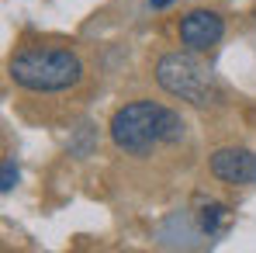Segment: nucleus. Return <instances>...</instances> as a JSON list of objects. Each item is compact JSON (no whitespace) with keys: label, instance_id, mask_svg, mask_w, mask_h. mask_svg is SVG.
I'll return each instance as SVG.
<instances>
[{"label":"nucleus","instance_id":"20e7f679","mask_svg":"<svg viewBox=\"0 0 256 253\" xmlns=\"http://www.w3.org/2000/svg\"><path fill=\"white\" fill-rule=\"evenodd\" d=\"M225 39V18L208 7H194L180 18V42L190 52H208Z\"/></svg>","mask_w":256,"mask_h":253},{"label":"nucleus","instance_id":"6e6552de","mask_svg":"<svg viewBox=\"0 0 256 253\" xmlns=\"http://www.w3.org/2000/svg\"><path fill=\"white\" fill-rule=\"evenodd\" d=\"M173 0H149V7H152V11H163V7H170Z\"/></svg>","mask_w":256,"mask_h":253},{"label":"nucleus","instance_id":"0eeeda50","mask_svg":"<svg viewBox=\"0 0 256 253\" xmlns=\"http://www.w3.org/2000/svg\"><path fill=\"white\" fill-rule=\"evenodd\" d=\"M14 187H18V163H14V156H4V167H0V191L10 194Z\"/></svg>","mask_w":256,"mask_h":253},{"label":"nucleus","instance_id":"f257e3e1","mask_svg":"<svg viewBox=\"0 0 256 253\" xmlns=\"http://www.w3.org/2000/svg\"><path fill=\"white\" fill-rule=\"evenodd\" d=\"M111 142L128 156H152L160 146H176L187 135V122L156 101H132L111 115Z\"/></svg>","mask_w":256,"mask_h":253},{"label":"nucleus","instance_id":"f03ea898","mask_svg":"<svg viewBox=\"0 0 256 253\" xmlns=\"http://www.w3.org/2000/svg\"><path fill=\"white\" fill-rule=\"evenodd\" d=\"M7 77L32 94H62L84 80V59L70 45H24L7 59Z\"/></svg>","mask_w":256,"mask_h":253},{"label":"nucleus","instance_id":"39448f33","mask_svg":"<svg viewBox=\"0 0 256 253\" xmlns=\"http://www.w3.org/2000/svg\"><path fill=\"white\" fill-rule=\"evenodd\" d=\"M208 170L222 184H256V153L246 146H222L208 156Z\"/></svg>","mask_w":256,"mask_h":253},{"label":"nucleus","instance_id":"423d86ee","mask_svg":"<svg viewBox=\"0 0 256 253\" xmlns=\"http://www.w3.org/2000/svg\"><path fill=\"white\" fill-rule=\"evenodd\" d=\"M198 225H201V232L208 239H222L232 229V208L222 205V201H208V205H201V211H198Z\"/></svg>","mask_w":256,"mask_h":253},{"label":"nucleus","instance_id":"7ed1b4c3","mask_svg":"<svg viewBox=\"0 0 256 253\" xmlns=\"http://www.w3.org/2000/svg\"><path fill=\"white\" fill-rule=\"evenodd\" d=\"M156 84L163 87L170 97H180L194 108H212L222 104L225 94L222 84L214 80V73L198 59V52H166L156 63Z\"/></svg>","mask_w":256,"mask_h":253}]
</instances>
